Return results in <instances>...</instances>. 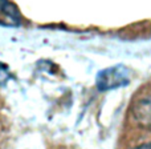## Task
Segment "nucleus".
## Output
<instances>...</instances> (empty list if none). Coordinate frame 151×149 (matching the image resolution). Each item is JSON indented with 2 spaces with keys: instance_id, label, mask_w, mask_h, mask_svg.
Wrapping results in <instances>:
<instances>
[{
  "instance_id": "nucleus-1",
  "label": "nucleus",
  "mask_w": 151,
  "mask_h": 149,
  "mask_svg": "<svg viewBox=\"0 0 151 149\" xmlns=\"http://www.w3.org/2000/svg\"><path fill=\"white\" fill-rule=\"evenodd\" d=\"M129 83V71L122 65L104 69L97 76V86L101 91L114 89Z\"/></svg>"
},
{
  "instance_id": "nucleus-2",
  "label": "nucleus",
  "mask_w": 151,
  "mask_h": 149,
  "mask_svg": "<svg viewBox=\"0 0 151 149\" xmlns=\"http://www.w3.org/2000/svg\"><path fill=\"white\" fill-rule=\"evenodd\" d=\"M21 16L17 8L8 0H0V25L17 27L20 25Z\"/></svg>"
},
{
  "instance_id": "nucleus-3",
  "label": "nucleus",
  "mask_w": 151,
  "mask_h": 149,
  "mask_svg": "<svg viewBox=\"0 0 151 149\" xmlns=\"http://www.w3.org/2000/svg\"><path fill=\"white\" fill-rule=\"evenodd\" d=\"M134 149H151V142H145V144L138 145V147H135Z\"/></svg>"
}]
</instances>
